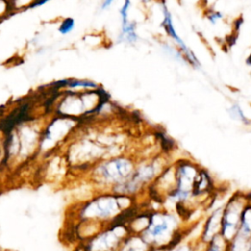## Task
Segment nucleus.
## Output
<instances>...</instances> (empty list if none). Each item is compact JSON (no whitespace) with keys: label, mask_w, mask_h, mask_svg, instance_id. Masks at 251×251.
<instances>
[{"label":"nucleus","mask_w":251,"mask_h":251,"mask_svg":"<svg viewBox=\"0 0 251 251\" xmlns=\"http://www.w3.org/2000/svg\"><path fill=\"white\" fill-rule=\"evenodd\" d=\"M130 170V164L126 160H115L103 167V174L107 177H119L126 175Z\"/></svg>","instance_id":"1"},{"label":"nucleus","mask_w":251,"mask_h":251,"mask_svg":"<svg viewBox=\"0 0 251 251\" xmlns=\"http://www.w3.org/2000/svg\"><path fill=\"white\" fill-rule=\"evenodd\" d=\"M123 32L122 34L125 36V39L129 41V42H133L136 39V33H135V28L132 23H126L125 25H123L122 28Z\"/></svg>","instance_id":"2"},{"label":"nucleus","mask_w":251,"mask_h":251,"mask_svg":"<svg viewBox=\"0 0 251 251\" xmlns=\"http://www.w3.org/2000/svg\"><path fill=\"white\" fill-rule=\"evenodd\" d=\"M75 27V21L73 18H67L63 21V23L61 24L60 27H59V31L62 34H66L69 33L70 31H72Z\"/></svg>","instance_id":"3"},{"label":"nucleus","mask_w":251,"mask_h":251,"mask_svg":"<svg viewBox=\"0 0 251 251\" xmlns=\"http://www.w3.org/2000/svg\"><path fill=\"white\" fill-rule=\"evenodd\" d=\"M69 85L71 87H95L96 84L91 81L87 80H74L69 82Z\"/></svg>","instance_id":"4"},{"label":"nucleus","mask_w":251,"mask_h":251,"mask_svg":"<svg viewBox=\"0 0 251 251\" xmlns=\"http://www.w3.org/2000/svg\"><path fill=\"white\" fill-rule=\"evenodd\" d=\"M129 6H130V1L129 0H125V3H124L123 7L120 10V14L122 16L123 25H125L127 23V11H128Z\"/></svg>","instance_id":"5"},{"label":"nucleus","mask_w":251,"mask_h":251,"mask_svg":"<svg viewBox=\"0 0 251 251\" xmlns=\"http://www.w3.org/2000/svg\"><path fill=\"white\" fill-rule=\"evenodd\" d=\"M9 3L6 0H0V21L8 13Z\"/></svg>","instance_id":"6"},{"label":"nucleus","mask_w":251,"mask_h":251,"mask_svg":"<svg viewBox=\"0 0 251 251\" xmlns=\"http://www.w3.org/2000/svg\"><path fill=\"white\" fill-rule=\"evenodd\" d=\"M114 2V0H104L103 3H102V9H106L108 8L109 6L112 5V3Z\"/></svg>","instance_id":"7"},{"label":"nucleus","mask_w":251,"mask_h":251,"mask_svg":"<svg viewBox=\"0 0 251 251\" xmlns=\"http://www.w3.org/2000/svg\"><path fill=\"white\" fill-rule=\"evenodd\" d=\"M218 18H221V14H218V13L215 14V13H214V14H212V16H211L209 19H210L211 22L215 23V21H216Z\"/></svg>","instance_id":"8"},{"label":"nucleus","mask_w":251,"mask_h":251,"mask_svg":"<svg viewBox=\"0 0 251 251\" xmlns=\"http://www.w3.org/2000/svg\"><path fill=\"white\" fill-rule=\"evenodd\" d=\"M179 251H180V250H179Z\"/></svg>","instance_id":"9"}]
</instances>
